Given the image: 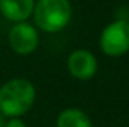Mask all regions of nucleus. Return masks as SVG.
I'll use <instances>...</instances> for the list:
<instances>
[{"mask_svg": "<svg viewBox=\"0 0 129 127\" xmlns=\"http://www.w3.org/2000/svg\"><path fill=\"white\" fill-rule=\"evenodd\" d=\"M36 90L30 81L15 78L0 87V112L9 118H18L35 103Z\"/></svg>", "mask_w": 129, "mask_h": 127, "instance_id": "nucleus-1", "label": "nucleus"}, {"mask_svg": "<svg viewBox=\"0 0 129 127\" xmlns=\"http://www.w3.org/2000/svg\"><path fill=\"white\" fill-rule=\"evenodd\" d=\"M35 24L47 33H57L69 24L72 8L69 0H38L33 8Z\"/></svg>", "mask_w": 129, "mask_h": 127, "instance_id": "nucleus-2", "label": "nucleus"}, {"mask_svg": "<svg viewBox=\"0 0 129 127\" xmlns=\"http://www.w3.org/2000/svg\"><path fill=\"white\" fill-rule=\"evenodd\" d=\"M99 46L108 57H122L129 51V21L117 20L108 24L99 36Z\"/></svg>", "mask_w": 129, "mask_h": 127, "instance_id": "nucleus-3", "label": "nucleus"}, {"mask_svg": "<svg viewBox=\"0 0 129 127\" xmlns=\"http://www.w3.org/2000/svg\"><path fill=\"white\" fill-rule=\"evenodd\" d=\"M9 45L14 52L20 55H29L39 45V33L32 24L23 21L15 23L9 32Z\"/></svg>", "mask_w": 129, "mask_h": 127, "instance_id": "nucleus-4", "label": "nucleus"}, {"mask_svg": "<svg viewBox=\"0 0 129 127\" xmlns=\"http://www.w3.org/2000/svg\"><path fill=\"white\" fill-rule=\"evenodd\" d=\"M68 69L74 78L80 81H89L96 75L98 60L87 49H75L68 57Z\"/></svg>", "mask_w": 129, "mask_h": 127, "instance_id": "nucleus-5", "label": "nucleus"}, {"mask_svg": "<svg viewBox=\"0 0 129 127\" xmlns=\"http://www.w3.org/2000/svg\"><path fill=\"white\" fill-rule=\"evenodd\" d=\"M35 0H0L2 15L12 23H23L33 14Z\"/></svg>", "mask_w": 129, "mask_h": 127, "instance_id": "nucleus-6", "label": "nucleus"}, {"mask_svg": "<svg viewBox=\"0 0 129 127\" xmlns=\"http://www.w3.org/2000/svg\"><path fill=\"white\" fill-rule=\"evenodd\" d=\"M57 127H92V121L84 111L68 108L59 114Z\"/></svg>", "mask_w": 129, "mask_h": 127, "instance_id": "nucleus-7", "label": "nucleus"}, {"mask_svg": "<svg viewBox=\"0 0 129 127\" xmlns=\"http://www.w3.org/2000/svg\"><path fill=\"white\" fill-rule=\"evenodd\" d=\"M5 127H27V126H26V123H24L23 120H20V118H11L9 121L5 123Z\"/></svg>", "mask_w": 129, "mask_h": 127, "instance_id": "nucleus-8", "label": "nucleus"}, {"mask_svg": "<svg viewBox=\"0 0 129 127\" xmlns=\"http://www.w3.org/2000/svg\"><path fill=\"white\" fill-rule=\"evenodd\" d=\"M5 123H6V121H5V115L0 112V127H5Z\"/></svg>", "mask_w": 129, "mask_h": 127, "instance_id": "nucleus-9", "label": "nucleus"}]
</instances>
